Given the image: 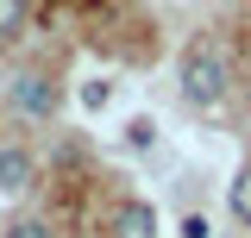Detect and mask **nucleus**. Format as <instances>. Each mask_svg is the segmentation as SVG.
Returning <instances> with one entry per match:
<instances>
[{
  "instance_id": "nucleus-1",
  "label": "nucleus",
  "mask_w": 251,
  "mask_h": 238,
  "mask_svg": "<svg viewBox=\"0 0 251 238\" xmlns=\"http://www.w3.org/2000/svg\"><path fill=\"white\" fill-rule=\"evenodd\" d=\"M182 100L188 107L226 100V57H220L214 44H188V57H182Z\"/></svg>"
},
{
  "instance_id": "nucleus-2",
  "label": "nucleus",
  "mask_w": 251,
  "mask_h": 238,
  "mask_svg": "<svg viewBox=\"0 0 251 238\" xmlns=\"http://www.w3.org/2000/svg\"><path fill=\"white\" fill-rule=\"evenodd\" d=\"M13 107H19L25 119H44L50 107H57V88H50L38 69H25V75H13Z\"/></svg>"
},
{
  "instance_id": "nucleus-3",
  "label": "nucleus",
  "mask_w": 251,
  "mask_h": 238,
  "mask_svg": "<svg viewBox=\"0 0 251 238\" xmlns=\"http://www.w3.org/2000/svg\"><path fill=\"white\" fill-rule=\"evenodd\" d=\"M107 232H113V238H157V213L145 207V201H120Z\"/></svg>"
},
{
  "instance_id": "nucleus-4",
  "label": "nucleus",
  "mask_w": 251,
  "mask_h": 238,
  "mask_svg": "<svg viewBox=\"0 0 251 238\" xmlns=\"http://www.w3.org/2000/svg\"><path fill=\"white\" fill-rule=\"evenodd\" d=\"M31 188V157L25 150H0V194H25Z\"/></svg>"
},
{
  "instance_id": "nucleus-5",
  "label": "nucleus",
  "mask_w": 251,
  "mask_h": 238,
  "mask_svg": "<svg viewBox=\"0 0 251 238\" xmlns=\"http://www.w3.org/2000/svg\"><path fill=\"white\" fill-rule=\"evenodd\" d=\"M232 213L251 226V169H239V176H232Z\"/></svg>"
},
{
  "instance_id": "nucleus-6",
  "label": "nucleus",
  "mask_w": 251,
  "mask_h": 238,
  "mask_svg": "<svg viewBox=\"0 0 251 238\" xmlns=\"http://www.w3.org/2000/svg\"><path fill=\"white\" fill-rule=\"evenodd\" d=\"M19 19H25V0H0V38H13Z\"/></svg>"
},
{
  "instance_id": "nucleus-7",
  "label": "nucleus",
  "mask_w": 251,
  "mask_h": 238,
  "mask_svg": "<svg viewBox=\"0 0 251 238\" xmlns=\"http://www.w3.org/2000/svg\"><path fill=\"white\" fill-rule=\"evenodd\" d=\"M6 238H50V226H44V219H13Z\"/></svg>"
},
{
  "instance_id": "nucleus-8",
  "label": "nucleus",
  "mask_w": 251,
  "mask_h": 238,
  "mask_svg": "<svg viewBox=\"0 0 251 238\" xmlns=\"http://www.w3.org/2000/svg\"><path fill=\"white\" fill-rule=\"evenodd\" d=\"M82 107H107V82H88L82 88Z\"/></svg>"
}]
</instances>
